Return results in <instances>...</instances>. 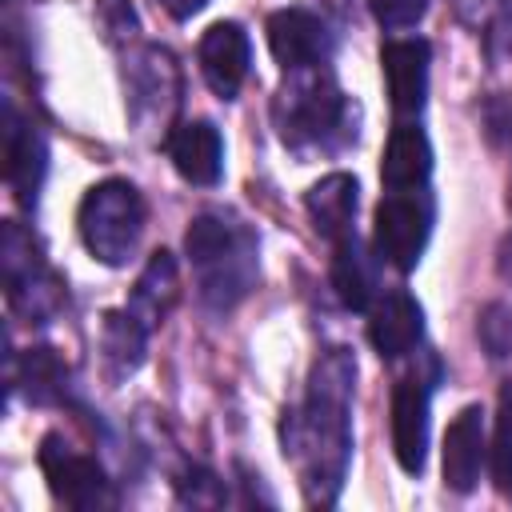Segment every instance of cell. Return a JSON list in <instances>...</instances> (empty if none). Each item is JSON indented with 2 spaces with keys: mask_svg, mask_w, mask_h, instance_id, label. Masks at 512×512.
I'll use <instances>...</instances> for the list:
<instances>
[{
  "mask_svg": "<svg viewBox=\"0 0 512 512\" xmlns=\"http://www.w3.org/2000/svg\"><path fill=\"white\" fill-rule=\"evenodd\" d=\"M268 48L284 72H300V68H316L328 60L332 32L308 8H280L268 16Z\"/></svg>",
  "mask_w": 512,
  "mask_h": 512,
  "instance_id": "obj_8",
  "label": "cell"
},
{
  "mask_svg": "<svg viewBox=\"0 0 512 512\" xmlns=\"http://www.w3.org/2000/svg\"><path fill=\"white\" fill-rule=\"evenodd\" d=\"M428 64L432 48L424 36H400L380 48V68L388 84V100L400 116H416L428 100Z\"/></svg>",
  "mask_w": 512,
  "mask_h": 512,
  "instance_id": "obj_9",
  "label": "cell"
},
{
  "mask_svg": "<svg viewBox=\"0 0 512 512\" xmlns=\"http://www.w3.org/2000/svg\"><path fill=\"white\" fill-rule=\"evenodd\" d=\"M368 8H372V16H376L384 28L400 32V28H416V24L424 20L428 0H368Z\"/></svg>",
  "mask_w": 512,
  "mask_h": 512,
  "instance_id": "obj_24",
  "label": "cell"
},
{
  "mask_svg": "<svg viewBox=\"0 0 512 512\" xmlns=\"http://www.w3.org/2000/svg\"><path fill=\"white\" fill-rule=\"evenodd\" d=\"M392 452L408 476L424 472L428 456V388L420 376H404L392 388Z\"/></svg>",
  "mask_w": 512,
  "mask_h": 512,
  "instance_id": "obj_12",
  "label": "cell"
},
{
  "mask_svg": "<svg viewBox=\"0 0 512 512\" xmlns=\"http://www.w3.org/2000/svg\"><path fill=\"white\" fill-rule=\"evenodd\" d=\"M0 264H4L8 304H12L20 316L44 324V320L60 308L64 284H60V276L48 268V260H44L40 244L32 240V232L20 228L16 220H8L4 232H0Z\"/></svg>",
  "mask_w": 512,
  "mask_h": 512,
  "instance_id": "obj_5",
  "label": "cell"
},
{
  "mask_svg": "<svg viewBox=\"0 0 512 512\" xmlns=\"http://www.w3.org/2000/svg\"><path fill=\"white\" fill-rule=\"evenodd\" d=\"M488 460H492V480H496L500 496H512V384L500 396V416H496V436H492Z\"/></svg>",
  "mask_w": 512,
  "mask_h": 512,
  "instance_id": "obj_22",
  "label": "cell"
},
{
  "mask_svg": "<svg viewBox=\"0 0 512 512\" xmlns=\"http://www.w3.org/2000/svg\"><path fill=\"white\" fill-rule=\"evenodd\" d=\"M476 332H480V344L488 348L492 360L512 356V308H508V304H488V308L480 312Z\"/></svg>",
  "mask_w": 512,
  "mask_h": 512,
  "instance_id": "obj_23",
  "label": "cell"
},
{
  "mask_svg": "<svg viewBox=\"0 0 512 512\" xmlns=\"http://www.w3.org/2000/svg\"><path fill=\"white\" fill-rule=\"evenodd\" d=\"M488 460V432H484V408L468 404L456 412V420L444 432V484L452 492H472L480 484Z\"/></svg>",
  "mask_w": 512,
  "mask_h": 512,
  "instance_id": "obj_14",
  "label": "cell"
},
{
  "mask_svg": "<svg viewBox=\"0 0 512 512\" xmlns=\"http://www.w3.org/2000/svg\"><path fill=\"white\" fill-rule=\"evenodd\" d=\"M356 204H360V184L348 172H332L324 180H316L304 192V208L312 216V228L324 240H344L352 236V220H356Z\"/></svg>",
  "mask_w": 512,
  "mask_h": 512,
  "instance_id": "obj_16",
  "label": "cell"
},
{
  "mask_svg": "<svg viewBox=\"0 0 512 512\" xmlns=\"http://www.w3.org/2000/svg\"><path fill=\"white\" fill-rule=\"evenodd\" d=\"M432 176V144L420 124H396L384 160H380V180L384 188H428Z\"/></svg>",
  "mask_w": 512,
  "mask_h": 512,
  "instance_id": "obj_17",
  "label": "cell"
},
{
  "mask_svg": "<svg viewBox=\"0 0 512 512\" xmlns=\"http://www.w3.org/2000/svg\"><path fill=\"white\" fill-rule=\"evenodd\" d=\"M332 288H336V300L352 312H364L372 308V296H376V264L368 256V248L360 244V236H344L336 240V256H332Z\"/></svg>",
  "mask_w": 512,
  "mask_h": 512,
  "instance_id": "obj_19",
  "label": "cell"
},
{
  "mask_svg": "<svg viewBox=\"0 0 512 512\" xmlns=\"http://www.w3.org/2000/svg\"><path fill=\"white\" fill-rule=\"evenodd\" d=\"M348 116V100L336 88L328 68H308V76L296 72V80L280 92L276 104V120H280V136L284 144H324Z\"/></svg>",
  "mask_w": 512,
  "mask_h": 512,
  "instance_id": "obj_4",
  "label": "cell"
},
{
  "mask_svg": "<svg viewBox=\"0 0 512 512\" xmlns=\"http://www.w3.org/2000/svg\"><path fill=\"white\" fill-rule=\"evenodd\" d=\"M180 500L184 504H224V484L204 472V468H192L184 480H180Z\"/></svg>",
  "mask_w": 512,
  "mask_h": 512,
  "instance_id": "obj_25",
  "label": "cell"
},
{
  "mask_svg": "<svg viewBox=\"0 0 512 512\" xmlns=\"http://www.w3.org/2000/svg\"><path fill=\"white\" fill-rule=\"evenodd\" d=\"M148 324L132 312V308H116L104 316L100 328V352H104V368L108 380H124L144 364V348H148Z\"/></svg>",
  "mask_w": 512,
  "mask_h": 512,
  "instance_id": "obj_18",
  "label": "cell"
},
{
  "mask_svg": "<svg viewBox=\"0 0 512 512\" xmlns=\"http://www.w3.org/2000/svg\"><path fill=\"white\" fill-rule=\"evenodd\" d=\"M184 252L192 260L196 284H200V300L216 312L236 308L256 276H260V260H256V236L252 228H244L240 220L224 216V212H200L192 216L188 232H184Z\"/></svg>",
  "mask_w": 512,
  "mask_h": 512,
  "instance_id": "obj_2",
  "label": "cell"
},
{
  "mask_svg": "<svg viewBox=\"0 0 512 512\" xmlns=\"http://www.w3.org/2000/svg\"><path fill=\"white\" fill-rule=\"evenodd\" d=\"M40 472H44L52 496H56L64 508L96 512V508H112V504H116L112 480H108V472L96 464V456L76 452V448H72L68 440H60L56 432H48V436L40 440Z\"/></svg>",
  "mask_w": 512,
  "mask_h": 512,
  "instance_id": "obj_7",
  "label": "cell"
},
{
  "mask_svg": "<svg viewBox=\"0 0 512 512\" xmlns=\"http://www.w3.org/2000/svg\"><path fill=\"white\" fill-rule=\"evenodd\" d=\"M424 336V308L408 292H388L372 304L368 316V340L384 360L408 356Z\"/></svg>",
  "mask_w": 512,
  "mask_h": 512,
  "instance_id": "obj_15",
  "label": "cell"
},
{
  "mask_svg": "<svg viewBox=\"0 0 512 512\" xmlns=\"http://www.w3.org/2000/svg\"><path fill=\"white\" fill-rule=\"evenodd\" d=\"M12 384L24 392L28 404H60L64 392H68V364L48 344L28 348L20 356V368H16Z\"/></svg>",
  "mask_w": 512,
  "mask_h": 512,
  "instance_id": "obj_21",
  "label": "cell"
},
{
  "mask_svg": "<svg viewBox=\"0 0 512 512\" xmlns=\"http://www.w3.org/2000/svg\"><path fill=\"white\" fill-rule=\"evenodd\" d=\"M432 192L428 188H388L376 204V256L388 260L400 272H412L424 256V244L432 236Z\"/></svg>",
  "mask_w": 512,
  "mask_h": 512,
  "instance_id": "obj_6",
  "label": "cell"
},
{
  "mask_svg": "<svg viewBox=\"0 0 512 512\" xmlns=\"http://www.w3.org/2000/svg\"><path fill=\"white\" fill-rule=\"evenodd\" d=\"M48 172V144L44 136L16 116V108H4V176L20 208H36L40 184Z\"/></svg>",
  "mask_w": 512,
  "mask_h": 512,
  "instance_id": "obj_11",
  "label": "cell"
},
{
  "mask_svg": "<svg viewBox=\"0 0 512 512\" xmlns=\"http://www.w3.org/2000/svg\"><path fill=\"white\" fill-rule=\"evenodd\" d=\"M76 224H80V240L92 252V260H100L108 268H120V264H128V256L140 244V232H144V200L120 176L100 180V184H92L84 192L80 212H76Z\"/></svg>",
  "mask_w": 512,
  "mask_h": 512,
  "instance_id": "obj_3",
  "label": "cell"
},
{
  "mask_svg": "<svg viewBox=\"0 0 512 512\" xmlns=\"http://www.w3.org/2000/svg\"><path fill=\"white\" fill-rule=\"evenodd\" d=\"M352 380L356 360L348 348H328L308 380V396L284 420V456L296 460L308 504H336L348 452H352Z\"/></svg>",
  "mask_w": 512,
  "mask_h": 512,
  "instance_id": "obj_1",
  "label": "cell"
},
{
  "mask_svg": "<svg viewBox=\"0 0 512 512\" xmlns=\"http://www.w3.org/2000/svg\"><path fill=\"white\" fill-rule=\"evenodd\" d=\"M156 4H160L168 16H176V20H188V16H196V12H200L208 0H156Z\"/></svg>",
  "mask_w": 512,
  "mask_h": 512,
  "instance_id": "obj_27",
  "label": "cell"
},
{
  "mask_svg": "<svg viewBox=\"0 0 512 512\" xmlns=\"http://www.w3.org/2000/svg\"><path fill=\"white\" fill-rule=\"evenodd\" d=\"M248 64H252V44L236 20H216L200 36V72H204V84L220 100H236L248 76Z\"/></svg>",
  "mask_w": 512,
  "mask_h": 512,
  "instance_id": "obj_10",
  "label": "cell"
},
{
  "mask_svg": "<svg viewBox=\"0 0 512 512\" xmlns=\"http://www.w3.org/2000/svg\"><path fill=\"white\" fill-rule=\"evenodd\" d=\"M100 24H104L108 40H124L136 32V12L128 0H100Z\"/></svg>",
  "mask_w": 512,
  "mask_h": 512,
  "instance_id": "obj_26",
  "label": "cell"
},
{
  "mask_svg": "<svg viewBox=\"0 0 512 512\" xmlns=\"http://www.w3.org/2000/svg\"><path fill=\"white\" fill-rule=\"evenodd\" d=\"M164 148H168L172 168L188 184H200V188L220 184V176H224V140H220V128L212 120H184V124H176L168 132Z\"/></svg>",
  "mask_w": 512,
  "mask_h": 512,
  "instance_id": "obj_13",
  "label": "cell"
},
{
  "mask_svg": "<svg viewBox=\"0 0 512 512\" xmlns=\"http://www.w3.org/2000/svg\"><path fill=\"white\" fill-rule=\"evenodd\" d=\"M176 292H180L176 260H172V252H164V248H160V252H152V256H148V264H144V272H140V280H136V288H132L128 308H132L148 328H156V324L172 312Z\"/></svg>",
  "mask_w": 512,
  "mask_h": 512,
  "instance_id": "obj_20",
  "label": "cell"
}]
</instances>
